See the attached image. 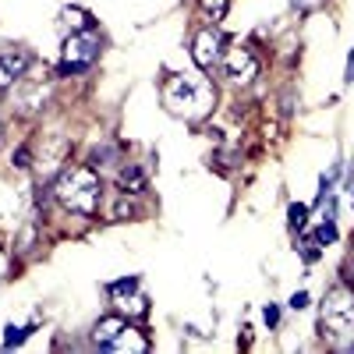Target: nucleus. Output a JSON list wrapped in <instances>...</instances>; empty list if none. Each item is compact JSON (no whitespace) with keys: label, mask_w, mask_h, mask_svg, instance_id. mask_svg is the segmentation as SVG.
Here are the masks:
<instances>
[{"label":"nucleus","mask_w":354,"mask_h":354,"mask_svg":"<svg viewBox=\"0 0 354 354\" xmlns=\"http://www.w3.org/2000/svg\"><path fill=\"white\" fill-rule=\"evenodd\" d=\"M163 103L177 113V117H185V121H198V117H205L213 110L216 103V88L213 82L205 78V75H174L163 88Z\"/></svg>","instance_id":"nucleus-1"},{"label":"nucleus","mask_w":354,"mask_h":354,"mask_svg":"<svg viewBox=\"0 0 354 354\" xmlns=\"http://www.w3.org/2000/svg\"><path fill=\"white\" fill-rule=\"evenodd\" d=\"M53 198L61 202L68 213L93 216L100 209V202H103V181L96 177L93 167H68L53 181Z\"/></svg>","instance_id":"nucleus-2"},{"label":"nucleus","mask_w":354,"mask_h":354,"mask_svg":"<svg viewBox=\"0 0 354 354\" xmlns=\"http://www.w3.org/2000/svg\"><path fill=\"white\" fill-rule=\"evenodd\" d=\"M100 36L96 28H82V32H71L64 39V50H61V75H82L96 64L100 57Z\"/></svg>","instance_id":"nucleus-3"},{"label":"nucleus","mask_w":354,"mask_h":354,"mask_svg":"<svg viewBox=\"0 0 354 354\" xmlns=\"http://www.w3.org/2000/svg\"><path fill=\"white\" fill-rule=\"evenodd\" d=\"M322 330L330 337H344L354 330V290L351 287L326 290V301H322Z\"/></svg>","instance_id":"nucleus-4"},{"label":"nucleus","mask_w":354,"mask_h":354,"mask_svg":"<svg viewBox=\"0 0 354 354\" xmlns=\"http://www.w3.org/2000/svg\"><path fill=\"white\" fill-rule=\"evenodd\" d=\"M223 50V36L216 32V28H202V32L195 36V43H192V57H195V64H198V71H209L213 64H220V53Z\"/></svg>","instance_id":"nucleus-5"},{"label":"nucleus","mask_w":354,"mask_h":354,"mask_svg":"<svg viewBox=\"0 0 354 354\" xmlns=\"http://www.w3.org/2000/svg\"><path fill=\"white\" fill-rule=\"evenodd\" d=\"M223 75H227L230 82L245 85V82H252V78L259 75V61L252 57V50L234 46V50H227V57H223Z\"/></svg>","instance_id":"nucleus-6"},{"label":"nucleus","mask_w":354,"mask_h":354,"mask_svg":"<svg viewBox=\"0 0 354 354\" xmlns=\"http://www.w3.org/2000/svg\"><path fill=\"white\" fill-rule=\"evenodd\" d=\"M28 64H32V57L25 50H0V93L11 88L15 82H21Z\"/></svg>","instance_id":"nucleus-7"},{"label":"nucleus","mask_w":354,"mask_h":354,"mask_svg":"<svg viewBox=\"0 0 354 354\" xmlns=\"http://www.w3.org/2000/svg\"><path fill=\"white\" fill-rule=\"evenodd\" d=\"M124 326H128V322H124L121 315H106V319H100V322H96V330H93V344L106 351V347L117 340V333H121Z\"/></svg>","instance_id":"nucleus-8"},{"label":"nucleus","mask_w":354,"mask_h":354,"mask_svg":"<svg viewBox=\"0 0 354 354\" xmlns=\"http://www.w3.org/2000/svg\"><path fill=\"white\" fill-rule=\"evenodd\" d=\"M106 351H117V354H124V351H131V354H142V351H149V344H145V337L135 330V326H124L121 333H117V340L106 347Z\"/></svg>","instance_id":"nucleus-9"},{"label":"nucleus","mask_w":354,"mask_h":354,"mask_svg":"<svg viewBox=\"0 0 354 354\" xmlns=\"http://www.w3.org/2000/svg\"><path fill=\"white\" fill-rule=\"evenodd\" d=\"M117 188H121L124 195H138V192H145V174H142V167H138V163L121 167V174H117Z\"/></svg>","instance_id":"nucleus-10"},{"label":"nucleus","mask_w":354,"mask_h":354,"mask_svg":"<svg viewBox=\"0 0 354 354\" xmlns=\"http://www.w3.org/2000/svg\"><path fill=\"white\" fill-rule=\"evenodd\" d=\"M61 25L71 28V32H82V28H93V18H88L82 8H68V11L61 15Z\"/></svg>","instance_id":"nucleus-11"},{"label":"nucleus","mask_w":354,"mask_h":354,"mask_svg":"<svg viewBox=\"0 0 354 354\" xmlns=\"http://www.w3.org/2000/svg\"><path fill=\"white\" fill-rule=\"evenodd\" d=\"M46 103V88L43 85H36V88H28V93L18 100V106H21V113H36L39 106Z\"/></svg>","instance_id":"nucleus-12"},{"label":"nucleus","mask_w":354,"mask_h":354,"mask_svg":"<svg viewBox=\"0 0 354 354\" xmlns=\"http://www.w3.org/2000/svg\"><path fill=\"white\" fill-rule=\"evenodd\" d=\"M287 223H290V230H305V223H308V205L294 202L290 209H287Z\"/></svg>","instance_id":"nucleus-13"},{"label":"nucleus","mask_w":354,"mask_h":354,"mask_svg":"<svg viewBox=\"0 0 354 354\" xmlns=\"http://www.w3.org/2000/svg\"><path fill=\"white\" fill-rule=\"evenodd\" d=\"M28 330H32V326H8L4 351H15V347H21V344H25V337H28Z\"/></svg>","instance_id":"nucleus-14"},{"label":"nucleus","mask_w":354,"mask_h":354,"mask_svg":"<svg viewBox=\"0 0 354 354\" xmlns=\"http://www.w3.org/2000/svg\"><path fill=\"white\" fill-rule=\"evenodd\" d=\"M227 4H230V0H202V11L209 15V18H213V25H216V21H223Z\"/></svg>","instance_id":"nucleus-15"},{"label":"nucleus","mask_w":354,"mask_h":354,"mask_svg":"<svg viewBox=\"0 0 354 354\" xmlns=\"http://www.w3.org/2000/svg\"><path fill=\"white\" fill-rule=\"evenodd\" d=\"M135 290H138V277H128V280L110 283V294H113V298H124V294H135Z\"/></svg>","instance_id":"nucleus-16"},{"label":"nucleus","mask_w":354,"mask_h":354,"mask_svg":"<svg viewBox=\"0 0 354 354\" xmlns=\"http://www.w3.org/2000/svg\"><path fill=\"white\" fill-rule=\"evenodd\" d=\"M290 308H294V312H305V308H308V290H294V294H290Z\"/></svg>","instance_id":"nucleus-17"},{"label":"nucleus","mask_w":354,"mask_h":354,"mask_svg":"<svg viewBox=\"0 0 354 354\" xmlns=\"http://www.w3.org/2000/svg\"><path fill=\"white\" fill-rule=\"evenodd\" d=\"M28 160H32V149H28V145H18V153H15V167H18V170H25V167H28Z\"/></svg>","instance_id":"nucleus-18"},{"label":"nucleus","mask_w":354,"mask_h":354,"mask_svg":"<svg viewBox=\"0 0 354 354\" xmlns=\"http://www.w3.org/2000/svg\"><path fill=\"white\" fill-rule=\"evenodd\" d=\"M262 319H266V326H277V322H280V308L277 305H266L262 308Z\"/></svg>","instance_id":"nucleus-19"},{"label":"nucleus","mask_w":354,"mask_h":354,"mask_svg":"<svg viewBox=\"0 0 354 354\" xmlns=\"http://www.w3.org/2000/svg\"><path fill=\"white\" fill-rule=\"evenodd\" d=\"M319 248H322V245H319V241H315V238H308V241H305V248H301V252H305V259H308V262H315V259H319Z\"/></svg>","instance_id":"nucleus-20"},{"label":"nucleus","mask_w":354,"mask_h":354,"mask_svg":"<svg viewBox=\"0 0 354 354\" xmlns=\"http://www.w3.org/2000/svg\"><path fill=\"white\" fill-rule=\"evenodd\" d=\"M344 78L354 82V50H351V57H347V71H344Z\"/></svg>","instance_id":"nucleus-21"},{"label":"nucleus","mask_w":354,"mask_h":354,"mask_svg":"<svg viewBox=\"0 0 354 354\" xmlns=\"http://www.w3.org/2000/svg\"><path fill=\"white\" fill-rule=\"evenodd\" d=\"M0 142H4V131H0Z\"/></svg>","instance_id":"nucleus-22"}]
</instances>
